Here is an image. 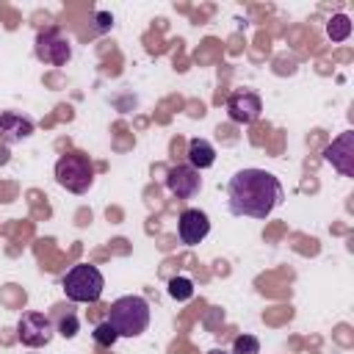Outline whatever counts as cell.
I'll use <instances>...</instances> for the list:
<instances>
[{
	"mask_svg": "<svg viewBox=\"0 0 354 354\" xmlns=\"http://www.w3.org/2000/svg\"><path fill=\"white\" fill-rule=\"evenodd\" d=\"M324 160L332 163L343 177H354V130L340 133V136L324 149Z\"/></svg>",
	"mask_w": 354,
	"mask_h": 354,
	"instance_id": "9",
	"label": "cell"
},
{
	"mask_svg": "<svg viewBox=\"0 0 354 354\" xmlns=\"http://www.w3.org/2000/svg\"><path fill=\"white\" fill-rule=\"evenodd\" d=\"M230 354H260V340L254 335H238L232 340V351Z\"/></svg>",
	"mask_w": 354,
	"mask_h": 354,
	"instance_id": "16",
	"label": "cell"
},
{
	"mask_svg": "<svg viewBox=\"0 0 354 354\" xmlns=\"http://www.w3.org/2000/svg\"><path fill=\"white\" fill-rule=\"evenodd\" d=\"M0 136L6 144H17L33 136V119L14 113V111H3L0 113Z\"/></svg>",
	"mask_w": 354,
	"mask_h": 354,
	"instance_id": "11",
	"label": "cell"
},
{
	"mask_svg": "<svg viewBox=\"0 0 354 354\" xmlns=\"http://www.w3.org/2000/svg\"><path fill=\"white\" fill-rule=\"evenodd\" d=\"M260 113H263V100H260L254 91L238 88V91H232V94L227 97V116H230L232 122H238V124H252V122L260 119Z\"/></svg>",
	"mask_w": 354,
	"mask_h": 354,
	"instance_id": "7",
	"label": "cell"
},
{
	"mask_svg": "<svg viewBox=\"0 0 354 354\" xmlns=\"http://www.w3.org/2000/svg\"><path fill=\"white\" fill-rule=\"evenodd\" d=\"M102 288H105V279L100 274L97 266H88V263H80V266H72L64 277V293L69 301H77V304H91L102 296Z\"/></svg>",
	"mask_w": 354,
	"mask_h": 354,
	"instance_id": "3",
	"label": "cell"
},
{
	"mask_svg": "<svg viewBox=\"0 0 354 354\" xmlns=\"http://www.w3.org/2000/svg\"><path fill=\"white\" fill-rule=\"evenodd\" d=\"M326 36L332 41H346L351 36V19L346 14H335L329 22H326Z\"/></svg>",
	"mask_w": 354,
	"mask_h": 354,
	"instance_id": "13",
	"label": "cell"
},
{
	"mask_svg": "<svg viewBox=\"0 0 354 354\" xmlns=\"http://www.w3.org/2000/svg\"><path fill=\"white\" fill-rule=\"evenodd\" d=\"M169 296L174 301H188L194 296V282L188 277H171L169 279Z\"/></svg>",
	"mask_w": 354,
	"mask_h": 354,
	"instance_id": "14",
	"label": "cell"
},
{
	"mask_svg": "<svg viewBox=\"0 0 354 354\" xmlns=\"http://www.w3.org/2000/svg\"><path fill=\"white\" fill-rule=\"evenodd\" d=\"M282 199V183L266 169H241L227 183V207L232 216L266 218Z\"/></svg>",
	"mask_w": 354,
	"mask_h": 354,
	"instance_id": "1",
	"label": "cell"
},
{
	"mask_svg": "<svg viewBox=\"0 0 354 354\" xmlns=\"http://www.w3.org/2000/svg\"><path fill=\"white\" fill-rule=\"evenodd\" d=\"M108 324L119 337H138L149 326V304L144 296H122L111 304Z\"/></svg>",
	"mask_w": 354,
	"mask_h": 354,
	"instance_id": "2",
	"label": "cell"
},
{
	"mask_svg": "<svg viewBox=\"0 0 354 354\" xmlns=\"http://www.w3.org/2000/svg\"><path fill=\"white\" fill-rule=\"evenodd\" d=\"M111 25V17L108 14H100V28H108Z\"/></svg>",
	"mask_w": 354,
	"mask_h": 354,
	"instance_id": "18",
	"label": "cell"
},
{
	"mask_svg": "<svg viewBox=\"0 0 354 354\" xmlns=\"http://www.w3.org/2000/svg\"><path fill=\"white\" fill-rule=\"evenodd\" d=\"M207 354H230V351H224V348H213V351H207Z\"/></svg>",
	"mask_w": 354,
	"mask_h": 354,
	"instance_id": "19",
	"label": "cell"
},
{
	"mask_svg": "<svg viewBox=\"0 0 354 354\" xmlns=\"http://www.w3.org/2000/svg\"><path fill=\"white\" fill-rule=\"evenodd\" d=\"M77 326H80V324H77V315L66 310V315H61V318H58V326H55V332H58L61 337L72 340V337L77 335Z\"/></svg>",
	"mask_w": 354,
	"mask_h": 354,
	"instance_id": "17",
	"label": "cell"
},
{
	"mask_svg": "<svg viewBox=\"0 0 354 354\" xmlns=\"http://www.w3.org/2000/svg\"><path fill=\"white\" fill-rule=\"evenodd\" d=\"M55 180L72 194H86L94 185V163L83 152H66L55 160Z\"/></svg>",
	"mask_w": 354,
	"mask_h": 354,
	"instance_id": "4",
	"label": "cell"
},
{
	"mask_svg": "<svg viewBox=\"0 0 354 354\" xmlns=\"http://www.w3.org/2000/svg\"><path fill=\"white\" fill-rule=\"evenodd\" d=\"M91 335H94V343H97V346H105V348H111V346H113V343L119 340V335H116V329H113V326H111L108 321H102V324H97Z\"/></svg>",
	"mask_w": 354,
	"mask_h": 354,
	"instance_id": "15",
	"label": "cell"
},
{
	"mask_svg": "<svg viewBox=\"0 0 354 354\" xmlns=\"http://www.w3.org/2000/svg\"><path fill=\"white\" fill-rule=\"evenodd\" d=\"M216 163V149L210 141L205 138H191L188 141V166H194L196 171L202 169H210Z\"/></svg>",
	"mask_w": 354,
	"mask_h": 354,
	"instance_id": "12",
	"label": "cell"
},
{
	"mask_svg": "<svg viewBox=\"0 0 354 354\" xmlns=\"http://www.w3.org/2000/svg\"><path fill=\"white\" fill-rule=\"evenodd\" d=\"M166 188H169V194L177 196V199H194V196L199 194V188H202V177H199V171H196L194 166L177 163V166H171L169 174H166Z\"/></svg>",
	"mask_w": 354,
	"mask_h": 354,
	"instance_id": "8",
	"label": "cell"
},
{
	"mask_svg": "<svg viewBox=\"0 0 354 354\" xmlns=\"http://www.w3.org/2000/svg\"><path fill=\"white\" fill-rule=\"evenodd\" d=\"M177 232H180V241H183L185 246H196V243L205 241L207 232H210V218H207V213L199 210V207H185V210L180 213Z\"/></svg>",
	"mask_w": 354,
	"mask_h": 354,
	"instance_id": "10",
	"label": "cell"
},
{
	"mask_svg": "<svg viewBox=\"0 0 354 354\" xmlns=\"http://www.w3.org/2000/svg\"><path fill=\"white\" fill-rule=\"evenodd\" d=\"M55 326L44 313H22L19 324H17V337L22 340V346L28 348H41L53 340Z\"/></svg>",
	"mask_w": 354,
	"mask_h": 354,
	"instance_id": "5",
	"label": "cell"
},
{
	"mask_svg": "<svg viewBox=\"0 0 354 354\" xmlns=\"http://www.w3.org/2000/svg\"><path fill=\"white\" fill-rule=\"evenodd\" d=\"M36 58L44 61V64H53V66H64L69 58H72V47H69V39H64L55 28H47L36 36Z\"/></svg>",
	"mask_w": 354,
	"mask_h": 354,
	"instance_id": "6",
	"label": "cell"
}]
</instances>
